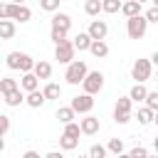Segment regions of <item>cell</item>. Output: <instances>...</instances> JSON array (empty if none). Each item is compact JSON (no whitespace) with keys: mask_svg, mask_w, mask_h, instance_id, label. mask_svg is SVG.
I'll return each instance as SVG.
<instances>
[{"mask_svg":"<svg viewBox=\"0 0 158 158\" xmlns=\"http://www.w3.org/2000/svg\"><path fill=\"white\" fill-rule=\"evenodd\" d=\"M5 64H7V69H20V72H32V64H35V59L27 54V52H10L7 57H5Z\"/></svg>","mask_w":158,"mask_h":158,"instance_id":"obj_1","label":"cell"},{"mask_svg":"<svg viewBox=\"0 0 158 158\" xmlns=\"http://www.w3.org/2000/svg\"><path fill=\"white\" fill-rule=\"evenodd\" d=\"M86 72H89V67H86V62H84V59H72V62L67 64L64 79H67V84L77 86V84H81V79H84V74H86Z\"/></svg>","mask_w":158,"mask_h":158,"instance_id":"obj_2","label":"cell"},{"mask_svg":"<svg viewBox=\"0 0 158 158\" xmlns=\"http://www.w3.org/2000/svg\"><path fill=\"white\" fill-rule=\"evenodd\" d=\"M146 30H148V22H146L143 12H141V15H133V17H126V32H128L131 40L146 37Z\"/></svg>","mask_w":158,"mask_h":158,"instance_id":"obj_3","label":"cell"},{"mask_svg":"<svg viewBox=\"0 0 158 158\" xmlns=\"http://www.w3.org/2000/svg\"><path fill=\"white\" fill-rule=\"evenodd\" d=\"M131 106H133V101L128 96H118V101L114 106V121L116 123H128L131 121Z\"/></svg>","mask_w":158,"mask_h":158,"instance_id":"obj_4","label":"cell"},{"mask_svg":"<svg viewBox=\"0 0 158 158\" xmlns=\"http://www.w3.org/2000/svg\"><path fill=\"white\" fill-rule=\"evenodd\" d=\"M81 86L86 94H99L104 89V74L101 72H86L84 79H81Z\"/></svg>","mask_w":158,"mask_h":158,"instance_id":"obj_5","label":"cell"},{"mask_svg":"<svg viewBox=\"0 0 158 158\" xmlns=\"http://www.w3.org/2000/svg\"><path fill=\"white\" fill-rule=\"evenodd\" d=\"M151 72H153L151 59H136L133 67H131V79H136V81H148V79H151Z\"/></svg>","mask_w":158,"mask_h":158,"instance_id":"obj_6","label":"cell"},{"mask_svg":"<svg viewBox=\"0 0 158 158\" xmlns=\"http://www.w3.org/2000/svg\"><path fill=\"white\" fill-rule=\"evenodd\" d=\"M74 44H72V40H62V42H57L54 44V59H59L62 64H69L72 59H74Z\"/></svg>","mask_w":158,"mask_h":158,"instance_id":"obj_7","label":"cell"},{"mask_svg":"<svg viewBox=\"0 0 158 158\" xmlns=\"http://www.w3.org/2000/svg\"><path fill=\"white\" fill-rule=\"evenodd\" d=\"M69 106L74 109V114H91V109H94V94H86L84 91V94L74 96Z\"/></svg>","mask_w":158,"mask_h":158,"instance_id":"obj_8","label":"cell"},{"mask_svg":"<svg viewBox=\"0 0 158 158\" xmlns=\"http://www.w3.org/2000/svg\"><path fill=\"white\" fill-rule=\"evenodd\" d=\"M99 128H101V123H99V118H96V116L84 114V118H79V131H81L84 136H96V133H99Z\"/></svg>","mask_w":158,"mask_h":158,"instance_id":"obj_9","label":"cell"},{"mask_svg":"<svg viewBox=\"0 0 158 158\" xmlns=\"http://www.w3.org/2000/svg\"><path fill=\"white\" fill-rule=\"evenodd\" d=\"M86 35H89L91 40H106V35H109V25H106L104 20H91Z\"/></svg>","mask_w":158,"mask_h":158,"instance_id":"obj_10","label":"cell"},{"mask_svg":"<svg viewBox=\"0 0 158 158\" xmlns=\"http://www.w3.org/2000/svg\"><path fill=\"white\" fill-rule=\"evenodd\" d=\"M69 27H72V17H69L67 12H59V10H54V12H52V30L69 32Z\"/></svg>","mask_w":158,"mask_h":158,"instance_id":"obj_11","label":"cell"},{"mask_svg":"<svg viewBox=\"0 0 158 158\" xmlns=\"http://www.w3.org/2000/svg\"><path fill=\"white\" fill-rule=\"evenodd\" d=\"M15 32H17L15 20L2 17V20H0V40H12V37H15Z\"/></svg>","mask_w":158,"mask_h":158,"instance_id":"obj_12","label":"cell"},{"mask_svg":"<svg viewBox=\"0 0 158 158\" xmlns=\"http://www.w3.org/2000/svg\"><path fill=\"white\" fill-rule=\"evenodd\" d=\"M32 74H35L37 79H49V77H52V64L44 62V59H40V62L32 64Z\"/></svg>","mask_w":158,"mask_h":158,"instance_id":"obj_13","label":"cell"},{"mask_svg":"<svg viewBox=\"0 0 158 158\" xmlns=\"http://www.w3.org/2000/svg\"><path fill=\"white\" fill-rule=\"evenodd\" d=\"M118 12H123L126 17H133V15H141V12H143V5H141L138 0H126V2H121Z\"/></svg>","mask_w":158,"mask_h":158,"instance_id":"obj_14","label":"cell"},{"mask_svg":"<svg viewBox=\"0 0 158 158\" xmlns=\"http://www.w3.org/2000/svg\"><path fill=\"white\" fill-rule=\"evenodd\" d=\"M86 52H91L96 59H104L106 54H109V44L104 42V40H91V44H89V49Z\"/></svg>","mask_w":158,"mask_h":158,"instance_id":"obj_15","label":"cell"},{"mask_svg":"<svg viewBox=\"0 0 158 158\" xmlns=\"http://www.w3.org/2000/svg\"><path fill=\"white\" fill-rule=\"evenodd\" d=\"M44 101H47V99H44V94L40 91V86H37V89H32V91H27V96H25V104H27V106H32V109H40Z\"/></svg>","mask_w":158,"mask_h":158,"instance_id":"obj_16","label":"cell"},{"mask_svg":"<svg viewBox=\"0 0 158 158\" xmlns=\"http://www.w3.org/2000/svg\"><path fill=\"white\" fill-rule=\"evenodd\" d=\"M40 86V79L32 74V72H22V79H20V89L22 91H32Z\"/></svg>","mask_w":158,"mask_h":158,"instance_id":"obj_17","label":"cell"},{"mask_svg":"<svg viewBox=\"0 0 158 158\" xmlns=\"http://www.w3.org/2000/svg\"><path fill=\"white\" fill-rule=\"evenodd\" d=\"M2 96H5V104H7V106H20V104L25 101V94H22L20 86L12 89V91H7V94H2Z\"/></svg>","mask_w":158,"mask_h":158,"instance_id":"obj_18","label":"cell"},{"mask_svg":"<svg viewBox=\"0 0 158 158\" xmlns=\"http://www.w3.org/2000/svg\"><path fill=\"white\" fill-rule=\"evenodd\" d=\"M72 44H74V49H79V52H86V49H89V44H91V37H89L86 32H79V35L72 40Z\"/></svg>","mask_w":158,"mask_h":158,"instance_id":"obj_19","label":"cell"},{"mask_svg":"<svg viewBox=\"0 0 158 158\" xmlns=\"http://www.w3.org/2000/svg\"><path fill=\"white\" fill-rule=\"evenodd\" d=\"M42 94H44V99L49 101V99H59L62 96V86L59 84H54V81H47L44 84V89H42Z\"/></svg>","mask_w":158,"mask_h":158,"instance_id":"obj_20","label":"cell"},{"mask_svg":"<svg viewBox=\"0 0 158 158\" xmlns=\"http://www.w3.org/2000/svg\"><path fill=\"white\" fill-rule=\"evenodd\" d=\"M146 91H148V89L143 86V81H136V84L131 86V91H128V99H131V101H143V99H146Z\"/></svg>","mask_w":158,"mask_h":158,"instance_id":"obj_21","label":"cell"},{"mask_svg":"<svg viewBox=\"0 0 158 158\" xmlns=\"http://www.w3.org/2000/svg\"><path fill=\"white\" fill-rule=\"evenodd\" d=\"M153 121H156V111L148 109V106H141V109H138V123L148 126V123H153Z\"/></svg>","mask_w":158,"mask_h":158,"instance_id":"obj_22","label":"cell"},{"mask_svg":"<svg viewBox=\"0 0 158 158\" xmlns=\"http://www.w3.org/2000/svg\"><path fill=\"white\" fill-rule=\"evenodd\" d=\"M77 146H79V138L67 136V133H62V136H59V148H62V151H74Z\"/></svg>","mask_w":158,"mask_h":158,"instance_id":"obj_23","label":"cell"},{"mask_svg":"<svg viewBox=\"0 0 158 158\" xmlns=\"http://www.w3.org/2000/svg\"><path fill=\"white\" fill-rule=\"evenodd\" d=\"M57 118H59L62 123H67V121H74V118H77V114H74V109H72V106H59V109H57Z\"/></svg>","mask_w":158,"mask_h":158,"instance_id":"obj_24","label":"cell"},{"mask_svg":"<svg viewBox=\"0 0 158 158\" xmlns=\"http://www.w3.org/2000/svg\"><path fill=\"white\" fill-rule=\"evenodd\" d=\"M84 12H86L89 17H96V15L101 12V0H86V2H84Z\"/></svg>","mask_w":158,"mask_h":158,"instance_id":"obj_25","label":"cell"},{"mask_svg":"<svg viewBox=\"0 0 158 158\" xmlns=\"http://www.w3.org/2000/svg\"><path fill=\"white\" fill-rule=\"evenodd\" d=\"M17 86H20V84H17L12 77H2V79H0V96L7 94V91H12V89H17Z\"/></svg>","mask_w":158,"mask_h":158,"instance_id":"obj_26","label":"cell"},{"mask_svg":"<svg viewBox=\"0 0 158 158\" xmlns=\"http://www.w3.org/2000/svg\"><path fill=\"white\" fill-rule=\"evenodd\" d=\"M106 153H116V156H121V153H123V141H121V138H111V141L106 143Z\"/></svg>","mask_w":158,"mask_h":158,"instance_id":"obj_27","label":"cell"},{"mask_svg":"<svg viewBox=\"0 0 158 158\" xmlns=\"http://www.w3.org/2000/svg\"><path fill=\"white\" fill-rule=\"evenodd\" d=\"M118 7H121V0H101V12L114 15V12H118Z\"/></svg>","mask_w":158,"mask_h":158,"instance_id":"obj_28","label":"cell"},{"mask_svg":"<svg viewBox=\"0 0 158 158\" xmlns=\"http://www.w3.org/2000/svg\"><path fill=\"white\" fill-rule=\"evenodd\" d=\"M146 106L148 109H153V111H158V91H146Z\"/></svg>","mask_w":158,"mask_h":158,"instance_id":"obj_29","label":"cell"},{"mask_svg":"<svg viewBox=\"0 0 158 158\" xmlns=\"http://www.w3.org/2000/svg\"><path fill=\"white\" fill-rule=\"evenodd\" d=\"M64 133H67V136H74V138H79V136H81V131H79V123H77V121H67V123H64Z\"/></svg>","mask_w":158,"mask_h":158,"instance_id":"obj_30","label":"cell"},{"mask_svg":"<svg viewBox=\"0 0 158 158\" xmlns=\"http://www.w3.org/2000/svg\"><path fill=\"white\" fill-rule=\"evenodd\" d=\"M89 156H91V158H104V156H106V146H99V143H94V146L89 148Z\"/></svg>","mask_w":158,"mask_h":158,"instance_id":"obj_31","label":"cell"},{"mask_svg":"<svg viewBox=\"0 0 158 158\" xmlns=\"http://www.w3.org/2000/svg\"><path fill=\"white\" fill-rule=\"evenodd\" d=\"M40 7L47 12H54V10H59V0H40Z\"/></svg>","mask_w":158,"mask_h":158,"instance_id":"obj_32","label":"cell"},{"mask_svg":"<svg viewBox=\"0 0 158 158\" xmlns=\"http://www.w3.org/2000/svg\"><path fill=\"white\" fill-rule=\"evenodd\" d=\"M143 17H146V22H158V5L148 7V10L143 12Z\"/></svg>","mask_w":158,"mask_h":158,"instance_id":"obj_33","label":"cell"},{"mask_svg":"<svg viewBox=\"0 0 158 158\" xmlns=\"http://www.w3.org/2000/svg\"><path fill=\"white\" fill-rule=\"evenodd\" d=\"M7 131H10V116L0 114V136H5Z\"/></svg>","mask_w":158,"mask_h":158,"instance_id":"obj_34","label":"cell"},{"mask_svg":"<svg viewBox=\"0 0 158 158\" xmlns=\"http://www.w3.org/2000/svg\"><path fill=\"white\" fill-rule=\"evenodd\" d=\"M128 156H131V158H146V156H148V151H146V148H141V146H136V148H131V151H128Z\"/></svg>","mask_w":158,"mask_h":158,"instance_id":"obj_35","label":"cell"},{"mask_svg":"<svg viewBox=\"0 0 158 158\" xmlns=\"http://www.w3.org/2000/svg\"><path fill=\"white\" fill-rule=\"evenodd\" d=\"M49 40L57 44V42H62V40H67V32H59V30H52L49 32Z\"/></svg>","mask_w":158,"mask_h":158,"instance_id":"obj_36","label":"cell"},{"mask_svg":"<svg viewBox=\"0 0 158 158\" xmlns=\"http://www.w3.org/2000/svg\"><path fill=\"white\" fill-rule=\"evenodd\" d=\"M25 158H40V153H37V151H27V153H25Z\"/></svg>","mask_w":158,"mask_h":158,"instance_id":"obj_37","label":"cell"},{"mask_svg":"<svg viewBox=\"0 0 158 158\" xmlns=\"http://www.w3.org/2000/svg\"><path fill=\"white\" fill-rule=\"evenodd\" d=\"M47 158H62V153H57V151H49V153H47Z\"/></svg>","mask_w":158,"mask_h":158,"instance_id":"obj_38","label":"cell"},{"mask_svg":"<svg viewBox=\"0 0 158 158\" xmlns=\"http://www.w3.org/2000/svg\"><path fill=\"white\" fill-rule=\"evenodd\" d=\"M5 151V136H0V153Z\"/></svg>","mask_w":158,"mask_h":158,"instance_id":"obj_39","label":"cell"},{"mask_svg":"<svg viewBox=\"0 0 158 158\" xmlns=\"http://www.w3.org/2000/svg\"><path fill=\"white\" fill-rule=\"evenodd\" d=\"M10 2H25V0H10Z\"/></svg>","mask_w":158,"mask_h":158,"instance_id":"obj_40","label":"cell"},{"mask_svg":"<svg viewBox=\"0 0 158 158\" xmlns=\"http://www.w3.org/2000/svg\"><path fill=\"white\" fill-rule=\"evenodd\" d=\"M138 2H141V5H143V2H148V0H138Z\"/></svg>","mask_w":158,"mask_h":158,"instance_id":"obj_41","label":"cell"},{"mask_svg":"<svg viewBox=\"0 0 158 158\" xmlns=\"http://www.w3.org/2000/svg\"><path fill=\"white\" fill-rule=\"evenodd\" d=\"M0 5H2V2H0Z\"/></svg>","mask_w":158,"mask_h":158,"instance_id":"obj_42","label":"cell"}]
</instances>
